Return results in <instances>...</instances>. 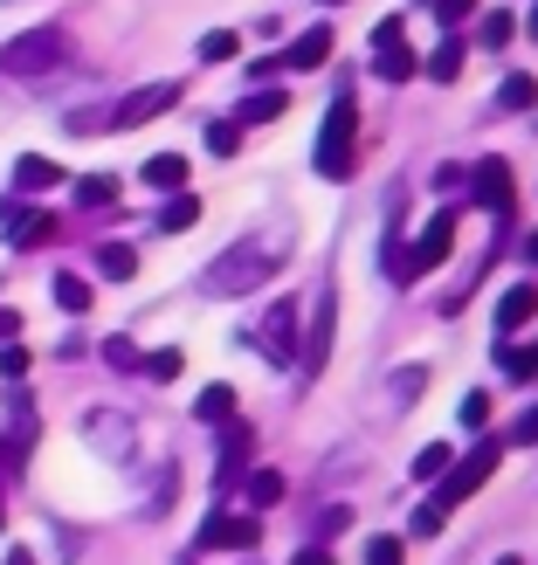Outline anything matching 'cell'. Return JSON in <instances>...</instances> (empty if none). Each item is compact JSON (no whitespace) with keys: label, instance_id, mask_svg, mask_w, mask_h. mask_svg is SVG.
Listing matches in <instances>:
<instances>
[{"label":"cell","instance_id":"6","mask_svg":"<svg viewBox=\"0 0 538 565\" xmlns=\"http://www.w3.org/2000/svg\"><path fill=\"white\" fill-rule=\"evenodd\" d=\"M373 49H380V76H387V83H408V76L421 70L414 49H408V21H401V14L373 28Z\"/></svg>","mask_w":538,"mask_h":565},{"label":"cell","instance_id":"10","mask_svg":"<svg viewBox=\"0 0 538 565\" xmlns=\"http://www.w3.org/2000/svg\"><path fill=\"white\" fill-rule=\"evenodd\" d=\"M291 331H297V303L283 297V303H270V318H263V331H256V345H263V359H276V365H291V359H297V345H291Z\"/></svg>","mask_w":538,"mask_h":565},{"label":"cell","instance_id":"41","mask_svg":"<svg viewBox=\"0 0 538 565\" xmlns=\"http://www.w3.org/2000/svg\"><path fill=\"white\" fill-rule=\"evenodd\" d=\"M525 256H531V263H538V228H531V235H525Z\"/></svg>","mask_w":538,"mask_h":565},{"label":"cell","instance_id":"45","mask_svg":"<svg viewBox=\"0 0 538 565\" xmlns=\"http://www.w3.org/2000/svg\"><path fill=\"white\" fill-rule=\"evenodd\" d=\"M0 469H8V448H0Z\"/></svg>","mask_w":538,"mask_h":565},{"label":"cell","instance_id":"23","mask_svg":"<svg viewBox=\"0 0 538 565\" xmlns=\"http://www.w3.org/2000/svg\"><path fill=\"white\" fill-rule=\"evenodd\" d=\"M235 49H242V35H235V28H208V35H201V63H229Z\"/></svg>","mask_w":538,"mask_h":565},{"label":"cell","instance_id":"24","mask_svg":"<svg viewBox=\"0 0 538 565\" xmlns=\"http://www.w3.org/2000/svg\"><path fill=\"white\" fill-rule=\"evenodd\" d=\"M76 201H83V207H110V201H118V180H110V173L76 180Z\"/></svg>","mask_w":538,"mask_h":565},{"label":"cell","instance_id":"26","mask_svg":"<svg viewBox=\"0 0 538 565\" xmlns=\"http://www.w3.org/2000/svg\"><path fill=\"white\" fill-rule=\"evenodd\" d=\"M249 503H256V511L283 503V476H276V469H256V476H249Z\"/></svg>","mask_w":538,"mask_h":565},{"label":"cell","instance_id":"42","mask_svg":"<svg viewBox=\"0 0 538 565\" xmlns=\"http://www.w3.org/2000/svg\"><path fill=\"white\" fill-rule=\"evenodd\" d=\"M8 565H35V558H28V552H8Z\"/></svg>","mask_w":538,"mask_h":565},{"label":"cell","instance_id":"14","mask_svg":"<svg viewBox=\"0 0 538 565\" xmlns=\"http://www.w3.org/2000/svg\"><path fill=\"white\" fill-rule=\"evenodd\" d=\"M14 186H21V193L63 186V166H55V159H42V152H28V159H14Z\"/></svg>","mask_w":538,"mask_h":565},{"label":"cell","instance_id":"22","mask_svg":"<svg viewBox=\"0 0 538 565\" xmlns=\"http://www.w3.org/2000/svg\"><path fill=\"white\" fill-rule=\"evenodd\" d=\"M193 414L201 420H235V386H208L201 401H193Z\"/></svg>","mask_w":538,"mask_h":565},{"label":"cell","instance_id":"38","mask_svg":"<svg viewBox=\"0 0 538 565\" xmlns=\"http://www.w3.org/2000/svg\"><path fill=\"white\" fill-rule=\"evenodd\" d=\"M14 331H21V318H14V310H0V345H14Z\"/></svg>","mask_w":538,"mask_h":565},{"label":"cell","instance_id":"18","mask_svg":"<svg viewBox=\"0 0 538 565\" xmlns=\"http://www.w3.org/2000/svg\"><path fill=\"white\" fill-rule=\"evenodd\" d=\"M193 221H201V201H193V193H173V201L159 207V228H166V235H180V228H193Z\"/></svg>","mask_w":538,"mask_h":565},{"label":"cell","instance_id":"28","mask_svg":"<svg viewBox=\"0 0 538 565\" xmlns=\"http://www.w3.org/2000/svg\"><path fill=\"white\" fill-rule=\"evenodd\" d=\"M449 462H456V456H449L442 441H429V448H421V456H414V483H435V476H442Z\"/></svg>","mask_w":538,"mask_h":565},{"label":"cell","instance_id":"33","mask_svg":"<svg viewBox=\"0 0 538 565\" xmlns=\"http://www.w3.org/2000/svg\"><path fill=\"white\" fill-rule=\"evenodd\" d=\"M435 14H442V28H449V35H456V28L476 14V0H435Z\"/></svg>","mask_w":538,"mask_h":565},{"label":"cell","instance_id":"25","mask_svg":"<svg viewBox=\"0 0 538 565\" xmlns=\"http://www.w3.org/2000/svg\"><path fill=\"white\" fill-rule=\"evenodd\" d=\"M208 152H214V159H235V152H242V125H235V118L208 125Z\"/></svg>","mask_w":538,"mask_h":565},{"label":"cell","instance_id":"21","mask_svg":"<svg viewBox=\"0 0 538 565\" xmlns=\"http://www.w3.org/2000/svg\"><path fill=\"white\" fill-rule=\"evenodd\" d=\"M97 269H104L110 282H125V276H138V256H131L125 242H104V248H97Z\"/></svg>","mask_w":538,"mask_h":565},{"label":"cell","instance_id":"8","mask_svg":"<svg viewBox=\"0 0 538 565\" xmlns=\"http://www.w3.org/2000/svg\"><path fill=\"white\" fill-rule=\"evenodd\" d=\"M331 324H338V290L325 282L318 290V310H310V345H304V380H318L325 373V359H331Z\"/></svg>","mask_w":538,"mask_h":565},{"label":"cell","instance_id":"7","mask_svg":"<svg viewBox=\"0 0 538 565\" xmlns=\"http://www.w3.org/2000/svg\"><path fill=\"white\" fill-rule=\"evenodd\" d=\"M180 104V83H146V90H131L118 110H110V125L118 131H131V125H152L159 110H173Z\"/></svg>","mask_w":538,"mask_h":565},{"label":"cell","instance_id":"20","mask_svg":"<svg viewBox=\"0 0 538 565\" xmlns=\"http://www.w3.org/2000/svg\"><path fill=\"white\" fill-rule=\"evenodd\" d=\"M283 110H291V97H283V90H256V97L242 104V125H270V118H283Z\"/></svg>","mask_w":538,"mask_h":565},{"label":"cell","instance_id":"11","mask_svg":"<svg viewBox=\"0 0 538 565\" xmlns=\"http://www.w3.org/2000/svg\"><path fill=\"white\" fill-rule=\"evenodd\" d=\"M221 428H229V435H221V462H214V483L229 490L235 476H242V462L256 456V428H249V420H221Z\"/></svg>","mask_w":538,"mask_h":565},{"label":"cell","instance_id":"44","mask_svg":"<svg viewBox=\"0 0 538 565\" xmlns=\"http://www.w3.org/2000/svg\"><path fill=\"white\" fill-rule=\"evenodd\" d=\"M497 565H525V558H497Z\"/></svg>","mask_w":538,"mask_h":565},{"label":"cell","instance_id":"31","mask_svg":"<svg viewBox=\"0 0 538 565\" xmlns=\"http://www.w3.org/2000/svg\"><path fill=\"white\" fill-rule=\"evenodd\" d=\"M456 420H463V428H484V420H490V393H463Z\"/></svg>","mask_w":538,"mask_h":565},{"label":"cell","instance_id":"30","mask_svg":"<svg viewBox=\"0 0 538 565\" xmlns=\"http://www.w3.org/2000/svg\"><path fill=\"white\" fill-rule=\"evenodd\" d=\"M138 365H146V380H180V373H187L180 352H152V359H138Z\"/></svg>","mask_w":538,"mask_h":565},{"label":"cell","instance_id":"3","mask_svg":"<svg viewBox=\"0 0 538 565\" xmlns=\"http://www.w3.org/2000/svg\"><path fill=\"white\" fill-rule=\"evenodd\" d=\"M318 166L325 180H352V166H359V97L352 90H338L331 110H325V131H318Z\"/></svg>","mask_w":538,"mask_h":565},{"label":"cell","instance_id":"37","mask_svg":"<svg viewBox=\"0 0 538 565\" xmlns=\"http://www.w3.org/2000/svg\"><path fill=\"white\" fill-rule=\"evenodd\" d=\"M0 373H8V380H28V352H21V345H0Z\"/></svg>","mask_w":538,"mask_h":565},{"label":"cell","instance_id":"5","mask_svg":"<svg viewBox=\"0 0 538 565\" xmlns=\"http://www.w3.org/2000/svg\"><path fill=\"white\" fill-rule=\"evenodd\" d=\"M449 248H456V207H442V214H429V228H421V242L408 248L401 263H393V276H401V282H414V276H429L435 263H449Z\"/></svg>","mask_w":538,"mask_h":565},{"label":"cell","instance_id":"12","mask_svg":"<svg viewBox=\"0 0 538 565\" xmlns=\"http://www.w3.org/2000/svg\"><path fill=\"white\" fill-rule=\"evenodd\" d=\"M476 201L490 214H511V166L504 159H476Z\"/></svg>","mask_w":538,"mask_h":565},{"label":"cell","instance_id":"40","mask_svg":"<svg viewBox=\"0 0 538 565\" xmlns=\"http://www.w3.org/2000/svg\"><path fill=\"white\" fill-rule=\"evenodd\" d=\"M518 441H538V407H531V414L518 420Z\"/></svg>","mask_w":538,"mask_h":565},{"label":"cell","instance_id":"35","mask_svg":"<svg viewBox=\"0 0 538 565\" xmlns=\"http://www.w3.org/2000/svg\"><path fill=\"white\" fill-rule=\"evenodd\" d=\"M104 359L118 365V373H131V365H138V345H131V338H110V345H104Z\"/></svg>","mask_w":538,"mask_h":565},{"label":"cell","instance_id":"16","mask_svg":"<svg viewBox=\"0 0 538 565\" xmlns=\"http://www.w3.org/2000/svg\"><path fill=\"white\" fill-rule=\"evenodd\" d=\"M146 186L180 193V186H187V159H180V152H152V159H146Z\"/></svg>","mask_w":538,"mask_h":565},{"label":"cell","instance_id":"32","mask_svg":"<svg viewBox=\"0 0 538 565\" xmlns=\"http://www.w3.org/2000/svg\"><path fill=\"white\" fill-rule=\"evenodd\" d=\"M504 373H511V380H538V345H525V352H504Z\"/></svg>","mask_w":538,"mask_h":565},{"label":"cell","instance_id":"2","mask_svg":"<svg viewBox=\"0 0 538 565\" xmlns=\"http://www.w3.org/2000/svg\"><path fill=\"white\" fill-rule=\"evenodd\" d=\"M276 263H283V242H235L229 256L201 276V290L208 297H242V290H256V282H270Z\"/></svg>","mask_w":538,"mask_h":565},{"label":"cell","instance_id":"29","mask_svg":"<svg viewBox=\"0 0 538 565\" xmlns=\"http://www.w3.org/2000/svg\"><path fill=\"white\" fill-rule=\"evenodd\" d=\"M55 303H63V310H91V282H83V276H55Z\"/></svg>","mask_w":538,"mask_h":565},{"label":"cell","instance_id":"39","mask_svg":"<svg viewBox=\"0 0 538 565\" xmlns=\"http://www.w3.org/2000/svg\"><path fill=\"white\" fill-rule=\"evenodd\" d=\"M291 565H331V552H325V545H310V552H297Z\"/></svg>","mask_w":538,"mask_h":565},{"label":"cell","instance_id":"34","mask_svg":"<svg viewBox=\"0 0 538 565\" xmlns=\"http://www.w3.org/2000/svg\"><path fill=\"white\" fill-rule=\"evenodd\" d=\"M518 28H511V14H484V49H504Z\"/></svg>","mask_w":538,"mask_h":565},{"label":"cell","instance_id":"19","mask_svg":"<svg viewBox=\"0 0 538 565\" xmlns=\"http://www.w3.org/2000/svg\"><path fill=\"white\" fill-rule=\"evenodd\" d=\"M429 76H435V83H456V76H463V35H449V42L429 55Z\"/></svg>","mask_w":538,"mask_h":565},{"label":"cell","instance_id":"4","mask_svg":"<svg viewBox=\"0 0 538 565\" xmlns=\"http://www.w3.org/2000/svg\"><path fill=\"white\" fill-rule=\"evenodd\" d=\"M70 55V42H63V28H28V35H14L8 49H0V76H49L55 63Z\"/></svg>","mask_w":538,"mask_h":565},{"label":"cell","instance_id":"36","mask_svg":"<svg viewBox=\"0 0 538 565\" xmlns=\"http://www.w3.org/2000/svg\"><path fill=\"white\" fill-rule=\"evenodd\" d=\"M366 565H401V539H373L366 545Z\"/></svg>","mask_w":538,"mask_h":565},{"label":"cell","instance_id":"43","mask_svg":"<svg viewBox=\"0 0 538 565\" xmlns=\"http://www.w3.org/2000/svg\"><path fill=\"white\" fill-rule=\"evenodd\" d=\"M531 35H538V8H531Z\"/></svg>","mask_w":538,"mask_h":565},{"label":"cell","instance_id":"15","mask_svg":"<svg viewBox=\"0 0 538 565\" xmlns=\"http://www.w3.org/2000/svg\"><path fill=\"white\" fill-rule=\"evenodd\" d=\"M325 55H331V28H304V35L291 42V55H283V63H291V70H318Z\"/></svg>","mask_w":538,"mask_h":565},{"label":"cell","instance_id":"13","mask_svg":"<svg viewBox=\"0 0 538 565\" xmlns=\"http://www.w3.org/2000/svg\"><path fill=\"white\" fill-rule=\"evenodd\" d=\"M538 318V282H511V290L497 297V331H518Z\"/></svg>","mask_w":538,"mask_h":565},{"label":"cell","instance_id":"9","mask_svg":"<svg viewBox=\"0 0 538 565\" xmlns=\"http://www.w3.org/2000/svg\"><path fill=\"white\" fill-rule=\"evenodd\" d=\"M256 539H263V524H256V518H229V511H214V518L201 524V545H208V552H256Z\"/></svg>","mask_w":538,"mask_h":565},{"label":"cell","instance_id":"27","mask_svg":"<svg viewBox=\"0 0 538 565\" xmlns=\"http://www.w3.org/2000/svg\"><path fill=\"white\" fill-rule=\"evenodd\" d=\"M497 104H504V110H531V104H538V83H531V76H504Z\"/></svg>","mask_w":538,"mask_h":565},{"label":"cell","instance_id":"17","mask_svg":"<svg viewBox=\"0 0 538 565\" xmlns=\"http://www.w3.org/2000/svg\"><path fill=\"white\" fill-rule=\"evenodd\" d=\"M8 235H14V248H49L55 242V214H14Z\"/></svg>","mask_w":538,"mask_h":565},{"label":"cell","instance_id":"1","mask_svg":"<svg viewBox=\"0 0 538 565\" xmlns=\"http://www.w3.org/2000/svg\"><path fill=\"white\" fill-rule=\"evenodd\" d=\"M497 456H504L497 441H476V456H470V462H449V469H442L449 483H442V490H435V497L414 511V539H435V531L449 524V511H456L463 497H476V490H484L490 476H497Z\"/></svg>","mask_w":538,"mask_h":565}]
</instances>
